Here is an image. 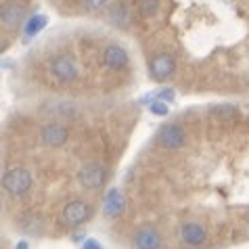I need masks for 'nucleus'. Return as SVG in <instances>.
<instances>
[{
	"instance_id": "f257e3e1",
	"label": "nucleus",
	"mask_w": 249,
	"mask_h": 249,
	"mask_svg": "<svg viewBox=\"0 0 249 249\" xmlns=\"http://www.w3.org/2000/svg\"><path fill=\"white\" fill-rule=\"evenodd\" d=\"M2 186L4 191L13 197H19V195H25L27 191L32 189V174L23 168H13L4 174L2 178Z\"/></svg>"
},
{
	"instance_id": "f03ea898",
	"label": "nucleus",
	"mask_w": 249,
	"mask_h": 249,
	"mask_svg": "<svg viewBox=\"0 0 249 249\" xmlns=\"http://www.w3.org/2000/svg\"><path fill=\"white\" fill-rule=\"evenodd\" d=\"M105 178H107V170L103 168L101 163H96V161L82 165V170L78 172V182L88 191L101 189L103 182H105Z\"/></svg>"
},
{
	"instance_id": "7ed1b4c3",
	"label": "nucleus",
	"mask_w": 249,
	"mask_h": 249,
	"mask_svg": "<svg viewBox=\"0 0 249 249\" xmlns=\"http://www.w3.org/2000/svg\"><path fill=\"white\" fill-rule=\"evenodd\" d=\"M88 218H90V205L86 201H80V199L69 201L63 207V213H61V222L65 226H80V224H84Z\"/></svg>"
},
{
	"instance_id": "20e7f679",
	"label": "nucleus",
	"mask_w": 249,
	"mask_h": 249,
	"mask_svg": "<svg viewBox=\"0 0 249 249\" xmlns=\"http://www.w3.org/2000/svg\"><path fill=\"white\" fill-rule=\"evenodd\" d=\"M157 142L161 144L163 149H168V151H178L180 147H184L186 134H184V130L180 126H176V124H168V126H163L161 130H159Z\"/></svg>"
},
{
	"instance_id": "39448f33",
	"label": "nucleus",
	"mask_w": 249,
	"mask_h": 249,
	"mask_svg": "<svg viewBox=\"0 0 249 249\" xmlns=\"http://www.w3.org/2000/svg\"><path fill=\"white\" fill-rule=\"evenodd\" d=\"M40 136H42V142L51 149L63 147L69 138V130L63 126V124H46V126L40 130Z\"/></svg>"
},
{
	"instance_id": "423d86ee",
	"label": "nucleus",
	"mask_w": 249,
	"mask_h": 249,
	"mask_svg": "<svg viewBox=\"0 0 249 249\" xmlns=\"http://www.w3.org/2000/svg\"><path fill=\"white\" fill-rule=\"evenodd\" d=\"M180 239L189 247H203L207 241V232L201 224L197 222H186L180 226Z\"/></svg>"
},
{
	"instance_id": "0eeeda50",
	"label": "nucleus",
	"mask_w": 249,
	"mask_h": 249,
	"mask_svg": "<svg viewBox=\"0 0 249 249\" xmlns=\"http://www.w3.org/2000/svg\"><path fill=\"white\" fill-rule=\"evenodd\" d=\"M136 249H161V234L153 226H142L134 234Z\"/></svg>"
},
{
	"instance_id": "6e6552de",
	"label": "nucleus",
	"mask_w": 249,
	"mask_h": 249,
	"mask_svg": "<svg viewBox=\"0 0 249 249\" xmlns=\"http://www.w3.org/2000/svg\"><path fill=\"white\" fill-rule=\"evenodd\" d=\"M174 69H176V63H174V59H172L168 53L157 54V57L151 61V75H153L155 80L170 78V75L174 73Z\"/></svg>"
},
{
	"instance_id": "1a4fd4ad",
	"label": "nucleus",
	"mask_w": 249,
	"mask_h": 249,
	"mask_svg": "<svg viewBox=\"0 0 249 249\" xmlns=\"http://www.w3.org/2000/svg\"><path fill=\"white\" fill-rule=\"evenodd\" d=\"M103 61L109 69H124L128 65V54L124 53V48L120 46H107L105 53H103Z\"/></svg>"
},
{
	"instance_id": "9d476101",
	"label": "nucleus",
	"mask_w": 249,
	"mask_h": 249,
	"mask_svg": "<svg viewBox=\"0 0 249 249\" xmlns=\"http://www.w3.org/2000/svg\"><path fill=\"white\" fill-rule=\"evenodd\" d=\"M53 73L57 75L61 82H71V80H75V75H78L75 65L67 57H57L53 61Z\"/></svg>"
},
{
	"instance_id": "9b49d317",
	"label": "nucleus",
	"mask_w": 249,
	"mask_h": 249,
	"mask_svg": "<svg viewBox=\"0 0 249 249\" xmlns=\"http://www.w3.org/2000/svg\"><path fill=\"white\" fill-rule=\"evenodd\" d=\"M103 212H105L107 218H115V216H120V213L124 212V197H122V193L117 189H111L107 193L105 203H103Z\"/></svg>"
},
{
	"instance_id": "f8f14e48",
	"label": "nucleus",
	"mask_w": 249,
	"mask_h": 249,
	"mask_svg": "<svg viewBox=\"0 0 249 249\" xmlns=\"http://www.w3.org/2000/svg\"><path fill=\"white\" fill-rule=\"evenodd\" d=\"M25 15V9L19 2H9L2 9V25L4 27H17L21 23V19Z\"/></svg>"
},
{
	"instance_id": "ddd939ff",
	"label": "nucleus",
	"mask_w": 249,
	"mask_h": 249,
	"mask_svg": "<svg viewBox=\"0 0 249 249\" xmlns=\"http://www.w3.org/2000/svg\"><path fill=\"white\" fill-rule=\"evenodd\" d=\"M46 23H48L46 15H34V17H30V21H27V25H25V38L36 36V34L42 30Z\"/></svg>"
},
{
	"instance_id": "4468645a",
	"label": "nucleus",
	"mask_w": 249,
	"mask_h": 249,
	"mask_svg": "<svg viewBox=\"0 0 249 249\" xmlns=\"http://www.w3.org/2000/svg\"><path fill=\"white\" fill-rule=\"evenodd\" d=\"M212 113L220 117V120H231V117H234V113H237V109H234L232 105H218L212 109Z\"/></svg>"
},
{
	"instance_id": "2eb2a0df",
	"label": "nucleus",
	"mask_w": 249,
	"mask_h": 249,
	"mask_svg": "<svg viewBox=\"0 0 249 249\" xmlns=\"http://www.w3.org/2000/svg\"><path fill=\"white\" fill-rule=\"evenodd\" d=\"M157 6H159V0H141L138 2V9H141V15H153V13L157 11Z\"/></svg>"
},
{
	"instance_id": "dca6fc26",
	"label": "nucleus",
	"mask_w": 249,
	"mask_h": 249,
	"mask_svg": "<svg viewBox=\"0 0 249 249\" xmlns=\"http://www.w3.org/2000/svg\"><path fill=\"white\" fill-rule=\"evenodd\" d=\"M111 19H113L115 23H120V25H122L124 21H126V9H124L122 4L113 6V11H111Z\"/></svg>"
},
{
	"instance_id": "f3484780",
	"label": "nucleus",
	"mask_w": 249,
	"mask_h": 249,
	"mask_svg": "<svg viewBox=\"0 0 249 249\" xmlns=\"http://www.w3.org/2000/svg\"><path fill=\"white\" fill-rule=\"evenodd\" d=\"M149 109H151L153 115H168V105H165L163 101H153Z\"/></svg>"
},
{
	"instance_id": "a211bd4d",
	"label": "nucleus",
	"mask_w": 249,
	"mask_h": 249,
	"mask_svg": "<svg viewBox=\"0 0 249 249\" xmlns=\"http://www.w3.org/2000/svg\"><path fill=\"white\" fill-rule=\"evenodd\" d=\"M155 96H159V101H168V103H172L174 101V90H172V88H159V90L155 92Z\"/></svg>"
},
{
	"instance_id": "6ab92c4d",
	"label": "nucleus",
	"mask_w": 249,
	"mask_h": 249,
	"mask_svg": "<svg viewBox=\"0 0 249 249\" xmlns=\"http://www.w3.org/2000/svg\"><path fill=\"white\" fill-rule=\"evenodd\" d=\"M84 4H86V9L96 11V9H101V6L105 4V0H84Z\"/></svg>"
},
{
	"instance_id": "aec40b11",
	"label": "nucleus",
	"mask_w": 249,
	"mask_h": 249,
	"mask_svg": "<svg viewBox=\"0 0 249 249\" xmlns=\"http://www.w3.org/2000/svg\"><path fill=\"white\" fill-rule=\"evenodd\" d=\"M82 249H103V247H101V243H99V241L90 239V241H86V243H84V247H82Z\"/></svg>"
},
{
	"instance_id": "412c9836",
	"label": "nucleus",
	"mask_w": 249,
	"mask_h": 249,
	"mask_svg": "<svg viewBox=\"0 0 249 249\" xmlns=\"http://www.w3.org/2000/svg\"><path fill=\"white\" fill-rule=\"evenodd\" d=\"M27 247H30V245H27V241H19V243H17V249H27Z\"/></svg>"
}]
</instances>
